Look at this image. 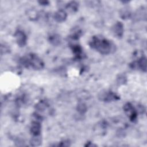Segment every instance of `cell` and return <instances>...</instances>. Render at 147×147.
I'll return each mask as SVG.
<instances>
[{
    "label": "cell",
    "instance_id": "9",
    "mask_svg": "<svg viewBox=\"0 0 147 147\" xmlns=\"http://www.w3.org/2000/svg\"><path fill=\"white\" fill-rule=\"evenodd\" d=\"M77 4L74 2H71V3H70L68 6V8L69 9V10H72V11H74L75 10H76L77 9ZM68 9V10H69Z\"/></svg>",
    "mask_w": 147,
    "mask_h": 147
},
{
    "label": "cell",
    "instance_id": "2",
    "mask_svg": "<svg viewBox=\"0 0 147 147\" xmlns=\"http://www.w3.org/2000/svg\"><path fill=\"white\" fill-rule=\"evenodd\" d=\"M23 64L26 67L31 66L35 69H41L42 68L43 63L42 61L35 55H29L27 57L23 59Z\"/></svg>",
    "mask_w": 147,
    "mask_h": 147
},
{
    "label": "cell",
    "instance_id": "6",
    "mask_svg": "<svg viewBox=\"0 0 147 147\" xmlns=\"http://www.w3.org/2000/svg\"><path fill=\"white\" fill-rule=\"evenodd\" d=\"M40 129H41L40 125L37 122H34L32 123L30 130H31V132L32 133V134L34 136H36L39 135V134L40 133Z\"/></svg>",
    "mask_w": 147,
    "mask_h": 147
},
{
    "label": "cell",
    "instance_id": "5",
    "mask_svg": "<svg viewBox=\"0 0 147 147\" xmlns=\"http://www.w3.org/2000/svg\"><path fill=\"white\" fill-rule=\"evenodd\" d=\"M16 40H17V41L18 44L22 46L25 44V42H26V36L24 34V33H22V32H17L16 34Z\"/></svg>",
    "mask_w": 147,
    "mask_h": 147
},
{
    "label": "cell",
    "instance_id": "7",
    "mask_svg": "<svg viewBox=\"0 0 147 147\" xmlns=\"http://www.w3.org/2000/svg\"><path fill=\"white\" fill-rule=\"evenodd\" d=\"M65 18H66V13L62 10H60L57 11L55 14V19L57 21H59V22L63 21L65 19Z\"/></svg>",
    "mask_w": 147,
    "mask_h": 147
},
{
    "label": "cell",
    "instance_id": "3",
    "mask_svg": "<svg viewBox=\"0 0 147 147\" xmlns=\"http://www.w3.org/2000/svg\"><path fill=\"white\" fill-rule=\"evenodd\" d=\"M124 110L131 120H134L136 118V113L133 107L130 103H127L124 106Z\"/></svg>",
    "mask_w": 147,
    "mask_h": 147
},
{
    "label": "cell",
    "instance_id": "4",
    "mask_svg": "<svg viewBox=\"0 0 147 147\" xmlns=\"http://www.w3.org/2000/svg\"><path fill=\"white\" fill-rule=\"evenodd\" d=\"M113 32L116 36L121 37L123 34V25L121 22L117 23L113 28Z\"/></svg>",
    "mask_w": 147,
    "mask_h": 147
},
{
    "label": "cell",
    "instance_id": "1",
    "mask_svg": "<svg viewBox=\"0 0 147 147\" xmlns=\"http://www.w3.org/2000/svg\"><path fill=\"white\" fill-rule=\"evenodd\" d=\"M90 45L103 54L110 53L113 47L110 41L98 36L92 38L90 41Z\"/></svg>",
    "mask_w": 147,
    "mask_h": 147
},
{
    "label": "cell",
    "instance_id": "8",
    "mask_svg": "<svg viewBox=\"0 0 147 147\" xmlns=\"http://www.w3.org/2000/svg\"><path fill=\"white\" fill-rule=\"evenodd\" d=\"M41 143V140L38 137V136H36L35 137L32 138L30 144L33 146H38Z\"/></svg>",
    "mask_w": 147,
    "mask_h": 147
}]
</instances>
